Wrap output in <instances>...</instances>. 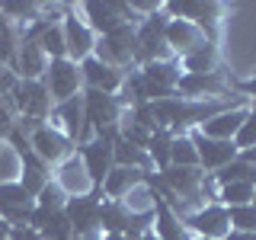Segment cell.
<instances>
[{"label": "cell", "mask_w": 256, "mask_h": 240, "mask_svg": "<svg viewBox=\"0 0 256 240\" xmlns=\"http://www.w3.org/2000/svg\"><path fill=\"white\" fill-rule=\"evenodd\" d=\"M234 144H237V150H250V148H256V102H250V112H246L244 125L237 128Z\"/></svg>", "instance_id": "32"}, {"label": "cell", "mask_w": 256, "mask_h": 240, "mask_svg": "<svg viewBox=\"0 0 256 240\" xmlns=\"http://www.w3.org/2000/svg\"><path fill=\"white\" fill-rule=\"evenodd\" d=\"M150 234L157 240H189L192 237L186 230V224H182V218H180V212H176L170 202H164L160 196L154 202V224H150Z\"/></svg>", "instance_id": "22"}, {"label": "cell", "mask_w": 256, "mask_h": 240, "mask_svg": "<svg viewBox=\"0 0 256 240\" xmlns=\"http://www.w3.org/2000/svg\"><path fill=\"white\" fill-rule=\"evenodd\" d=\"M10 228L13 224H6L4 218H0V240H10Z\"/></svg>", "instance_id": "38"}, {"label": "cell", "mask_w": 256, "mask_h": 240, "mask_svg": "<svg viewBox=\"0 0 256 240\" xmlns=\"http://www.w3.org/2000/svg\"><path fill=\"white\" fill-rule=\"evenodd\" d=\"M221 240H256V234H244V230H228Z\"/></svg>", "instance_id": "36"}, {"label": "cell", "mask_w": 256, "mask_h": 240, "mask_svg": "<svg viewBox=\"0 0 256 240\" xmlns=\"http://www.w3.org/2000/svg\"><path fill=\"white\" fill-rule=\"evenodd\" d=\"M42 84L48 86L54 102H64L70 96L84 93V77H80V64H74L70 58H58V61H48V70L42 77Z\"/></svg>", "instance_id": "13"}, {"label": "cell", "mask_w": 256, "mask_h": 240, "mask_svg": "<svg viewBox=\"0 0 256 240\" xmlns=\"http://www.w3.org/2000/svg\"><path fill=\"white\" fill-rule=\"evenodd\" d=\"M214 202L224 205V208L250 205L253 202V186H250V182H228V186H218V192H214Z\"/></svg>", "instance_id": "28"}, {"label": "cell", "mask_w": 256, "mask_h": 240, "mask_svg": "<svg viewBox=\"0 0 256 240\" xmlns=\"http://www.w3.org/2000/svg\"><path fill=\"white\" fill-rule=\"evenodd\" d=\"M253 205H256V186H253Z\"/></svg>", "instance_id": "42"}, {"label": "cell", "mask_w": 256, "mask_h": 240, "mask_svg": "<svg viewBox=\"0 0 256 240\" xmlns=\"http://www.w3.org/2000/svg\"><path fill=\"white\" fill-rule=\"evenodd\" d=\"M32 208H36V198H32L16 180L0 182V218L6 224H29Z\"/></svg>", "instance_id": "16"}, {"label": "cell", "mask_w": 256, "mask_h": 240, "mask_svg": "<svg viewBox=\"0 0 256 240\" xmlns=\"http://www.w3.org/2000/svg\"><path fill=\"white\" fill-rule=\"evenodd\" d=\"M26 138H29V144H32V150H36V154L42 157L48 166H58L61 160H68V157L77 150V144L70 141L64 132H58L52 122L36 125V128L26 134Z\"/></svg>", "instance_id": "12"}, {"label": "cell", "mask_w": 256, "mask_h": 240, "mask_svg": "<svg viewBox=\"0 0 256 240\" xmlns=\"http://www.w3.org/2000/svg\"><path fill=\"white\" fill-rule=\"evenodd\" d=\"M144 176H148V173H144V170H134V166H112L109 176L102 180L100 192H102V198L122 202V198H125L134 186H141V182H144Z\"/></svg>", "instance_id": "23"}, {"label": "cell", "mask_w": 256, "mask_h": 240, "mask_svg": "<svg viewBox=\"0 0 256 240\" xmlns=\"http://www.w3.org/2000/svg\"><path fill=\"white\" fill-rule=\"evenodd\" d=\"M125 116V106L118 100V93H100V90H84V132L80 141H90L96 132H106V128H118Z\"/></svg>", "instance_id": "3"}, {"label": "cell", "mask_w": 256, "mask_h": 240, "mask_svg": "<svg viewBox=\"0 0 256 240\" xmlns=\"http://www.w3.org/2000/svg\"><path fill=\"white\" fill-rule=\"evenodd\" d=\"M100 240H125V237H118V234H102Z\"/></svg>", "instance_id": "39"}, {"label": "cell", "mask_w": 256, "mask_h": 240, "mask_svg": "<svg viewBox=\"0 0 256 240\" xmlns=\"http://www.w3.org/2000/svg\"><path fill=\"white\" fill-rule=\"evenodd\" d=\"M164 38H166V48H170L173 58H186L192 54L198 45H205V36L192 26L189 20H166V29H164Z\"/></svg>", "instance_id": "18"}, {"label": "cell", "mask_w": 256, "mask_h": 240, "mask_svg": "<svg viewBox=\"0 0 256 240\" xmlns=\"http://www.w3.org/2000/svg\"><path fill=\"white\" fill-rule=\"evenodd\" d=\"M80 77H84V90H100V93H118L125 84V70L116 64H106L100 58L80 61Z\"/></svg>", "instance_id": "15"}, {"label": "cell", "mask_w": 256, "mask_h": 240, "mask_svg": "<svg viewBox=\"0 0 256 240\" xmlns=\"http://www.w3.org/2000/svg\"><path fill=\"white\" fill-rule=\"evenodd\" d=\"M64 202H68V196H64V189L54 180L36 196V208H45V212H64Z\"/></svg>", "instance_id": "31"}, {"label": "cell", "mask_w": 256, "mask_h": 240, "mask_svg": "<svg viewBox=\"0 0 256 240\" xmlns=\"http://www.w3.org/2000/svg\"><path fill=\"white\" fill-rule=\"evenodd\" d=\"M141 240H157V237H154V234H150V230H148V234H144Z\"/></svg>", "instance_id": "40"}, {"label": "cell", "mask_w": 256, "mask_h": 240, "mask_svg": "<svg viewBox=\"0 0 256 240\" xmlns=\"http://www.w3.org/2000/svg\"><path fill=\"white\" fill-rule=\"evenodd\" d=\"M6 144L16 150V157H20V176H16V182H20L22 189L29 192L32 198L42 192L48 182H52V166L45 164L42 157L32 150V144H29V138L20 132V128L13 125V132L6 134Z\"/></svg>", "instance_id": "5"}, {"label": "cell", "mask_w": 256, "mask_h": 240, "mask_svg": "<svg viewBox=\"0 0 256 240\" xmlns=\"http://www.w3.org/2000/svg\"><path fill=\"white\" fill-rule=\"evenodd\" d=\"M112 157H116V166H134V170H144V173H154L150 170V157L144 148H134L122 138H116V148H112Z\"/></svg>", "instance_id": "27"}, {"label": "cell", "mask_w": 256, "mask_h": 240, "mask_svg": "<svg viewBox=\"0 0 256 240\" xmlns=\"http://www.w3.org/2000/svg\"><path fill=\"white\" fill-rule=\"evenodd\" d=\"M240 157H244L246 164H253V166H256V148H250V150H240Z\"/></svg>", "instance_id": "37"}, {"label": "cell", "mask_w": 256, "mask_h": 240, "mask_svg": "<svg viewBox=\"0 0 256 240\" xmlns=\"http://www.w3.org/2000/svg\"><path fill=\"white\" fill-rule=\"evenodd\" d=\"M230 93H234V96H244L246 102H256V74L246 77V80H240V77L230 74Z\"/></svg>", "instance_id": "33"}, {"label": "cell", "mask_w": 256, "mask_h": 240, "mask_svg": "<svg viewBox=\"0 0 256 240\" xmlns=\"http://www.w3.org/2000/svg\"><path fill=\"white\" fill-rule=\"evenodd\" d=\"M166 20H170V16H166V10L160 6L157 13L144 16L138 26H134V68H144V64L173 58L170 48H166V38H164Z\"/></svg>", "instance_id": "4"}, {"label": "cell", "mask_w": 256, "mask_h": 240, "mask_svg": "<svg viewBox=\"0 0 256 240\" xmlns=\"http://www.w3.org/2000/svg\"><path fill=\"white\" fill-rule=\"evenodd\" d=\"M246 112H250V102H244V106H230V109L218 112V116L205 118V122L198 125V132H202L205 138H218V141H234V134H237V128L244 125Z\"/></svg>", "instance_id": "20"}, {"label": "cell", "mask_w": 256, "mask_h": 240, "mask_svg": "<svg viewBox=\"0 0 256 240\" xmlns=\"http://www.w3.org/2000/svg\"><path fill=\"white\" fill-rule=\"evenodd\" d=\"M116 138H118V128H106V132H96L90 141L77 144V157L84 160V166H86V173H90L96 189L102 186V180H106L109 170L116 166V157H112Z\"/></svg>", "instance_id": "6"}, {"label": "cell", "mask_w": 256, "mask_h": 240, "mask_svg": "<svg viewBox=\"0 0 256 240\" xmlns=\"http://www.w3.org/2000/svg\"><path fill=\"white\" fill-rule=\"evenodd\" d=\"M13 125H16V116H13V109L6 106V100H0V134H10L13 132Z\"/></svg>", "instance_id": "35"}, {"label": "cell", "mask_w": 256, "mask_h": 240, "mask_svg": "<svg viewBox=\"0 0 256 240\" xmlns=\"http://www.w3.org/2000/svg\"><path fill=\"white\" fill-rule=\"evenodd\" d=\"M228 224L230 230H244V234H256V205H234L228 208Z\"/></svg>", "instance_id": "30"}, {"label": "cell", "mask_w": 256, "mask_h": 240, "mask_svg": "<svg viewBox=\"0 0 256 240\" xmlns=\"http://www.w3.org/2000/svg\"><path fill=\"white\" fill-rule=\"evenodd\" d=\"M182 70L186 74H212V70H221V45H198L192 54H186V58H180Z\"/></svg>", "instance_id": "24"}, {"label": "cell", "mask_w": 256, "mask_h": 240, "mask_svg": "<svg viewBox=\"0 0 256 240\" xmlns=\"http://www.w3.org/2000/svg\"><path fill=\"white\" fill-rule=\"evenodd\" d=\"M180 218H182V224H186V230L192 237L221 240L230 230L228 208L218 205V202H208V205H198V208H186V212H180Z\"/></svg>", "instance_id": "9"}, {"label": "cell", "mask_w": 256, "mask_h": 240, "mask_svg": "<svg viewBox=\"0 0 256 240\" xmlns=\"http://www.w3.org/2000/svg\"><path fill=\"white\" fill-rule=\"evenodd\" d=\"M170 166H198V154L189 134H173L170 148Z\"/></svg>", "instance_id": "29"}, {"label": "cell", "mask_w": 256, "mask_h": 240, "mask_svg": "<svg viewBox=\"0 0 256 240\" xmlns=\"http://www.w3.org/2000/svg\"><path fill=\"white\" fill-rule=\"evenodd\" d=\"M61 29H64L68 58L74 61V64H80V61L90 58L93 48H96V36H93V29L86 26L84 20H80V13H77L74 4H64V6H61Z\"/></svg>", "instance_id": "10"}, {"label": "cell", "mask_w": 256, "mask_h": 240, "mask_svg": "<svg viewBox=\"0 0 256 240\" xmlns=\"http://www.w3.org/2000/svg\"><path fill=\"white\" fill-rule=\"evenodd\" d=\"M93 58L116 64L122 70H132L134 68V26L125 22V26H118L109 36H100L96 38V48H93Z\"/></svg>", "instance_id": "11"}, {"label": "cell", "mask_w": 256, "mask_h": 240, "mask_svg": "<svg viewBox=\"0 0 256 240\" xmlns=\"http://www.w3.org/2000/svg\"><path fill=\"white\" fill-rule=\"evenodd\" d=\"M48 70V58L38 48L36 38H20V48H16V61H13V74L20 80H42Z\"/></svg>", "instance_id": "19"}, {"label": "cell", "mask_w": 256, "mask_h": 240, "mask_svg": "<svg viewBox=\"0 0 256 240\" xmlns=\"http://www.w3.org/2000/svg\"><path fill=\"white\" fill-rule=\"evenodd\" d=\"M192 144H196V154H198V166H202L205 173H214V170H221L224 164H230L240 150H237V144L234 141H218V138H205L198 128H192V132H186Z\"/></svg>", "instance_id": "14"}, {"label": "cell", "mask_w": 256, "mask_h": 240, "mask_svg": "<svg viewBox=\"0 0 256 240\" xmlns=\"http://www.w3.org/2000/svg\"><path fill=\"white\" fill-rule=\"evenodd\" d=\"M48 122L77 144L80 141V132H84V93L70 96V100H64V102H54L52 118H48Z\"/></svg>", "instance_id": "21"}, {"label": "cell", "mask_w": 256, "mask_h": 240, "mask_svg": "<svg viewBox=\"0 0 256 240\" xmlns=\"http://www.w3.org/2000/svg\"><path fill=\"white\" fill-rule=\"evenodd\" d=\"M170 148H173V134L166 128H154L148 141V157H150V170L154 173H164L170 166Z\"/></svg>", "instance_id": "26"}, {"label": "cell", "mask_w": 256, "mask_h": 240, "mask_svg": "<svg viewBox=\"0 0 256 240\" xmlns=\"http://www.w3.org/2000/svg\"><path fill=\"white\" fill-rule=\"evenodd\" d=\"M52 180L64 189V196H68V198H70V196H86V192L96 189L93 180H90V173H86V166H84V160L77 157V150H74L68 160H61V164L54 166Z\"/></svg>", "instance_id": "17"}, {"label": "cell", "mask_w": 256, "mask_h": 240, "mask_svg": "<svg viewBox=\"0 0 256 240\" xmlns=\"http://www.w3.org/2000/svg\"><path fill=\"white\" fill-rule=\"evenodd\" d=\"M100 205H102V192L93 189L86 196H70L64 202V214H68L70 228H74L77 240H100Z\"/></svg>", "instance_id": "7"}, {"label": "cell", "mask_w": 256, "mask_h": 240, "mask_svg": "<svg viewBox=\"0 0 256 240\" xmlns=\"http://www.w3.org/2000/svg\"><path fill=\"white\" fill-rule=\"evenodd\" d=\"M80 20L86 22V26L93 29V36H109V32H116L118 26H138L141 16L132 10V4H125V0H84V4H74Z\"/></svg>", "instance_id": "2"}, {"label": "cell", "mask_w": 256, "mask_h": 240, "mask_svg": "<svg viewBox=\"0 0 256 240\" xmlns=\"http://www.w3.org/2000/svg\"><path fill=\"white\" fill-rule=\"evenodd\" d=\"M212 176V182H214V189L218 186H228V182H250V186H256V166L253 164H246L244 157H234L230 164H224L221 170H214V173H208Z\"/></svg>", "instance_id": "25"}, {"label": "cell", "mask_w": 256, "mask_h": 240, "mask_svg": "<svg viewBox=\"0 0 256 240\" xmlns=\"http://www.w3.org/2000/svg\"><path fill=\"white\" fill-rule=\"evenodd\" d=\"M176 96H182V100H234L230 74L224 68L212 70V74H186L182 70L180 84H176Z\"/></svg>", "instance_id": "8"}, {"label": "cell", "mask_w": 256, "mask_h": 240, "mask_svg": "<svg viewBox=\"0 0 256 240\" xmlns=\"http://www.w3.org/2000/svg\"><path fill=\"white\" fill-rule=\"evenodd\" d=\"M189 240H208V237H189Z\"/></svg>", "instance_id": "41"}, {"label": "cell", "mask_w": 256, "mask_h": 240, "mask_svg": "<svg viewBox=\"0 0 256 240\" xmlns=\"http://www.w3.org/2000/svg\"><path fill=\"white\" fill-rule=\"evenodd\" d=\"M164 10L173 20H189L205 36V42L221 45V26H224V16H228L224 4H214V0H166Z\"/></svg>", "instance_id": "1"}, {"label": "cell", "mask_w": 256, "mask_h": 240, "mask_svg": "<svg viewBox=\"0 0 256 240\" xmlns=\"http://www.w3.org/2000/svg\"><path fill=\"white\" fill-rule=\"evenodd\" d=\"M10 240H42V234H38L32 224H13V228H10Z\"/></svg>", "instance_id": "34"}]
</instances>
